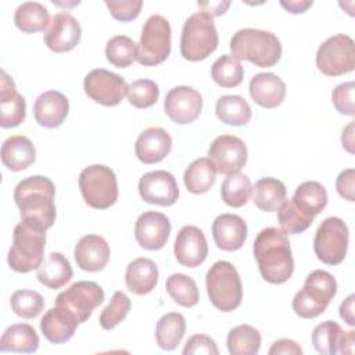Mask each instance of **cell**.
Here are the masks:
<instances>
[{
  "label": "cell",
  "instance_id": "f35d334b",
  "mask_svg": "<svg viewBox=\"0 0 355 355\" xmlns=\"http://www.w3.org/2000/svg\"><path fill=\"white\" fill-rule=\"evenodd\" d=\"M165 288H166L168 294L171 295V298L176 304H179L180 306H184V308H193L194 305H197V302L200 300L198 287H197L194 279H191L190 276L183 275V273L171 275L166 279Z\"/></svg>",
  "mask_w": 355,
  "mask_h": 355
},
{
  "label": "cell",
  "instance_id": "7dc6e473",
  "mask_svg": "<svg viewBox=\"0 0 355 355\" xmlns=\"http://www.w3.org/2000/svg\"><path fill=\"white\" fill-rule=\"evenodd\" d=\"M354 90H355V85L352 80L345 82V83H340L338 86H336V89L331 93V101L334 108L344 115H349L352 116L355 112V107H354Z\"/></svg>",
  "mask_w": 355,
  "mask_h": 355
},
{
  "label": "cell",
  "instance_id": "6da1fadb",
  "mask_svg": "<svg viewBox=\"0 0 355 355\" xmlns=\"http://www.w3.org/2000/svg\"><path fill=\"white\" fill-rule=\"evenodd\" d=\"M254 257L263 280L272 284L287 282L294 272V259L287 233L269 226L262 229L254 240Z\"/></svg>",
  "mask_w": 355,
  "mask_h": 355
},
{
  "label": "cell",
  "instance_id": "5bb4252c",
  "mask_svg": "<svg viewBox=\"0 0 355 355\" xmlns=\"http://www.w3.org/2000/svg\"><path fill=\"white\" fill-rule=\"evenodd\" d=\"M247 146L245 143L233 135L218 136L208 148V158L214 162L216 171L222 175H233L247 162Z\"/></svg>",
  "mask_w": 355,
  "mask_h": 355
},
{
  "label": "cell",
  "instance_id": "f1b7e54d",
  "mask_svg": "<svg viewBox=\"0 0 355 355\" xmlns=\"http://www.w3.org/2000/svg\"><path fill=\"white\" fill-rule=\"evenodd\" d=\"M72 266L61 252H51L36 272L37 280L51 290L64 287L72 279Z\"/></svg>",
  "mask_w": 355,
  "mask_h": 355
},
{
  "label": "cell",
  "instance_id": "44dd1931",
  "mask_svg": "<svg viewBox=\"0 0 355 355\" xmlns=\"http://www.w3.org/2000/svg\"><path fill=\"white\" fill-rule=\"evenodd\" d=\"M26 101L24 96L17 92L12 78L1 71V90H0V126L15 128L25 121Z\"/></svg>",
  "mask_w": 355,
  "mask_h": 355
},
{
  "label": "cell",
  "instance_id": "e0dca14e",
  "mask_svg": "<svg viewBox=\"0 0 355 355\" xmlns=\"http://www.w3.org/2000/svg\"><path fill=\"white\" fill-rule=\"evenodd\" d=\"M82 29L78 19L69 12H57L43 35L44 44L54 53H67L80 42Z\"/></svg>",
  "mask_w": 355,
  "mask_h": 355
},
{
  "label": "cell",
  "instance_id": "60d3db41",
  "mask_svg": "<svg viewBox=\"0 0 355 355\" xmlns=\"http://www.w3.org/2000/svg\"><path fill=\"white\" fill-rule=\"evenodd\" d=\"M105 57L116 68H128L137 60V44L126 35H116L105 44Z\"/></svg>",
  "mask_w": 355,
  "mask_h": 355
},
{
  "label": "cell",
  "instance_id": "d590c367",
  "mask_svg": "<svg viewBox=\"0 0 355 355\" xmlns=\"http://www.w3.org/2000/svg\"><path fill=\"white\" fill-rule=\"evenodd\" d=\"M15 26L24 33H35L44 31L50 24L47 8L37 1H25L19 4L14 14Z\"/></svg>",
  "mask_w": 355,
  "mask_h": 355
},
{
  "label": "cell",
  "instance_id": "8d00e7d4",
  "mask_svg": "<svg viewBox=\"0 0 355 355\" xmlns=\"http://www.w3.org/2000/svg\"><path fill=\"white\" fill-rule=\"evenodd\" d=\"M347 331L334 320L319 323L312 331V344L319 354L334 355L341 351Z\"/></svg>",
  "mask_w": 355,
  "mask_h": 355
},
{
  "label": "cell",
  "instance_id": "277c9868",
  "mask_svg": "<svg viewBox=\"0 0 355 355\" xmlns=\"http://www.w3.org/2000/svg\"><path fill=\"white\" fill-rule=\"evenodd\" d=\"M232 57L247 60L259 68H269L279 62L282 57V43L279 37L262 29H239L230 39Z\"/></svg>",
  "mask_w": 355,
  "mask_h": 355
},
{
  "label": "cell",
  "instance_id": "30bf717a",
  "mask_svg": "<svg viewBox=\"0 0 355 355\" xmlns=\"http://www.w3.org/2000/svg\"><path fill=\"white\" fill-rule=\"evenodd\" d=\"M349 232L341 218H326L318 227L313 239V251L319 261L326 265H338L348 251Z\"/></svg>",
  "mask_w": 355,
  "mask_h": 355
},
{
  "label": "cell",
  "instance_id": "d4e9b609",
  "mask_svg": "<svg viewBox=\"0 0 355 355\" xmlns=\"http://www.w3.org/2000/svg\"><path fill=\"white\" fill-rule=\"evenodd\" d=\"M251 98L263 108H276L286 98V83L272 72H259L250 80Z\"/></svg>",
  "mask_w": 355,
  "mask_h": 355
},
{
  "label": "cell",
  "instance_id": "816d5d0a",
  "mask_svg": "<svg viewBox=\"0 0 355 355\" xmlns=\"http://www.w3.org/2000/svg\"><path fill=\"white\" fill-rule=\"evenodd\" d=\"M301 355L302 349L301 347L290 338H280L277 341H275L269 349V355Z\"/></svg>",
  "mask_w": 355,
  "mask_h": 355
},
{
  "label": "cell",
  "instance_id": "5b68a950",
  "mask_svg": "<svg viewBox=\"0 0 355 355\" xmlns=\"http://www.w3.org/2000/svg\"><path fill=\"white\" fill-rule=\"evenodd\" d=\"M337 294V282L326 270L311 272L304 287L293 298V311L302 319H313L322 315Z\"/></svg>",
  "mask_w": 355,
  "mask_h": 355
},
{
  "label": "cell",
  "instance_id": "d6a6232c",
  "mask_svg": "<svg viewBox=\"0 0 355 355\" xmlns=\"http://www.w3.org/2000/svg\"><path fill=\"white\" fill-rule=\"evenodd\" d=\"M216 168L208 157L194 159L184 171L183 182L193 194L207 193L216 180Z\"/></svg>",
  "mask_w": 355,
  "mask_h": 355
},
{
  "label": "cell",
  "instance_id": "8fae6325",
  "mask_svg": "<svg viewBox=\"0 0 355 355\" xmlns=\"http://www.w3.org/2000/svg\"><path fill=\"white\" fill-rule=\"evenodd\" d=\"M316 67L326 76H340L355 68V46L352 37L337 33L327 37L318 49Z\"/></svg>",
  "mask_w": 355,
  "mask_h": 355
},
{
  "label": "cell",
  "instance_id": "2e32d148",
  "mask_svg": "<svg viewBox=\"0 0 355 355\" xmlns=\"http://www.w3.org/2000/svg\"><path fill=\"white\" fill-rule=\"evenodd\" d=\"M139 194L148 204L169 207L178 201L179 187L171 172L158 169L147 172L140 178Z\"/></svg>",
  "mask_w": 355,
  "mask_h": 355
},
{
  "label": "cell",
  "instance_id": "f546056e",
  "mask_svg": "<svg viewBox=\"0 0 355 355\" xmlns=\"http://www.w3.org/2000/svg\"><path fill=\"white\" fill-rule=\"evenodd\" d=\"M39 348V336L28 323H15L8 326L0 338L1 352L33 354Z\"/></svg>",
  "mask_w": 355,
  "mask_h": 355
},
{
  "label": "cell",
  "instance_id": "ba28073f",
  "mask_svg": "<svg viewBox=\"0 0 355 355\" xmlns=\"http://www.w3.org/2000/svg\"><path fill=\"white\" fill-rule=\"evenodd\" d=\"M79 189L85 202L94 209H107L118 200L115 172L101 164L89 165L79 175Z\"/></svg>",
  "mask_w": 355,
  "mask_h": 355
},
{
  "label": "cell",
  "instance_id": "11a10c76",
  "mask_svg": "<svg viewBox=\"0 0 355 355\" xmlns=\"http://www.w3.org/2000/svg\"><path fill=\"white\" fill-rule=\"evenodd\" d=\"M313 1L312 0H288V1H284L282 0L280 1V6L291 12V14H301V12H305L309 7H312Z\"/></svg>",
  "mask_w": 355,
  "mask_h": 355
},
{
  "label": "cell",
  "instance_id": "7bdbcfd3",
  "mask_svg": "<svg viewBox=\"0 0 355 355\" xmlns=\"http://www.w3.org/2000/svg\"><path fill=\"white\" fill-rule=\"evenodd\" d=\"M277 222L284 233L298 234L312 225L313 218L300 211L291 200H284L277 208Z\"/></svg>",
  "mask_w": 355,
  "mask_h": 355
},
{
  "label": "cell",
  "instance_id": "681fc988",
  "mask_svg": "<svg viewBox=\"0 0 355 355\" xmlns=\"http://www.w3.org/2000/svg\"><path fill=\"white\" fill-rule=\"evenodd\" d=\"M184 355H197V354H207V355H218L219 349L215 341L205 334H194L191 336L183 348Z\"/></svg>",
  "mask_w": 355,
  "mask_h": 355
},
{
  "label": "cell",
  "instance_id": "4316f807",
  "mask_svg": "<svg viewBox=\"0 0 355 355\" xmlns=\"http://www.w3.org/2000/svg\"><path fill=\"white\" fill-rule=\"evenodd\" d=\"M158 266L150 258H136L129 262L125 273V283L130 293L144 295L151 293L158 283Z\"/></svg>",
  "mask_w": 355,
  "mask_h": 355
},
{
  "label": "cell",
  "instance_id": "ee69618b",
  "mask_svg": "<svg viewBox=\"0 0 355 355\" xmlns=\"http://www.w3.org/2000/svg\"><path fill=\"white\" fill-rule=\"evenodd\" d=\"M10 305L17 316L32 319L39 316L44 309V300L35 290H17L10 298Z\"/></svg>",
  "mask_w": 355,
  "mask_h": 355
},
{
  "label": "cell",
  "instance_id": "6f0895ef",
  "mask_svg": "<svg viewBox=\"0 0 355 355\" xmlns=\"http://www.w3.org/2000/svg\"><path fill=\"white\" fill-rule=\"evenodd\" d=\"M354 344H355V331L349 330L345 334V338H344L340 354H352L354 352Z\"/></svg>",
  "mask_w": 355,
  "mask_h": 355
},
{
  "label": "cell",
  "instance_id": "9a60e30c",
  "mask_svg": "<svg viewBox=\"0 0 355 355\" xmlns=\"http://www.w3.org/2000/svg\"><path fill=\"white\" fill-rule=\"evenodd\" d=\"M164 110L168 118L175 123L187 125L200 116L202 111V97L190 86H176L166 93Z\"/></svg>",
  "mask_w": 355,
  "mask_h": 355
},
{
  "label": "cell",
  "instance_id": "484cf974",
  "mask_svg": "<svg viewBox=\"0 0 355 355\" xmlns=\"http://www.w3.org/2000/svg\"><path fill=\"white\" fill-rule=\"evenodd\" d=\"M78 324L79 322L71 311L64 306L54 305L43 315L40 320V330L50 343L62 344L73 337Z\"/></svg>",
  "mask_w": 355,
  "mask_h": 355
},
{
  "label": "cell",
  "instance_id": "bcb514c9",
  "mask_svg": "<svg viewBox=\"0 0 355 355\" xmlns=\"http://www.w3.org/2000/svg\"><path fill=\"white\" fill-rule=\"evenodd\" d=\"M130 300L122 291H115L110 304L101 311L98 316L100 326L105 330H111L116 327L129 313L130 311Z\"/></svg>",
  "mask_w": 355,
  "mask_h": 355
},
{
  "label": "cell",
  "instance_id": "4dcf8cb0",
  "mask_svg": "<svg viewBox=\"0 0 355 355\" xmlns=\"http://www.w3.org/2000/svg\"><path fill=\"white\" fill-rule=\"evenodd\" d=\"M291 201L305 215L315 218L327 205V191L322 183L308 180L295 189Z\"/></svg>",
  "mask_w": 355,
  "mask_h": 355
},
{
  "label": "cell",
  "instance_id": "f6af8a7d",
  "mask_svg": "<svg viewBox=\"0 0 355 355\" xmlns=\"http://www.w3.org/2000/svg\"><path fill=\"white\" fill-rule=\"evenodd\" d=\"M126 97L136 108H150L159 97V87L151 79H137L128 85Z\"/></svg>",
  "mask_w": 355,
  "mask_h": 355
},
{
  "label": "cell",
  "instance_id": "cb8c5ba5",
  "mask_svg": "<svg viewBox=\"0 0 355 355\" xmlns=\"http://www.w3.org/2000/svg\"><path fill=\"white\" fill-rule=\"evenodd\" d=\"M69 101L61 92H43L33 104V115L36 122L43 128H58L67 118Z\"/></svg>",
  "mask_w": 355,
  "mask_h": 355
},
{
  "label": "cell",
  "instance_id": "db71d44e",
  "mask_svg": "<svg viewBox=\"0 0 355 355\" xmlns=\"http://www.w3.org/2000/svg\"><path fill=\"white\" fill-rule=\"evenodd\" d=\"M354 301L355 295L351 294L348 295L340 305V318L349 326H355V319H354Z\"/></svg>",
  "mask_w": 355,
  "mask_h": 355
},
{
  "label": "cell",
  "instance_id": "b9f144b4",
  "mask_svg": "<svg viewBox=\"0 0 355 355\" xmlns=\"http://www.w3.org/2000/svg\"><path fill=\"white\" fill-rule=\"evenodd\" d=\"M211 76L216 85L230 89L243 82L244 69L239 60L233 58L230 54H223L212 64Z\"/></svg>",
  "mask_w": 355,
  "mask_h": 355
},
{
  "label": "cell",
  "instance_id": "f907efd6",
  "mask_svg": "<svg viewBox=\"0 0 355 355\" xmlns=\"http://www.w3.org/2000/svg\"><path fill=\"white\" fill-rule=\"evenodd\" d=\"M354 187H355V169L348 168V169H344L343 172H340L337 176V180H336V189H337L338 194L344 200L354 202L355 201V196H354L355 189Z\"/></svg>",
  "mask_w": 355,
  "mask_h": 355
},
{
  "label": "cell",
  "instance_id": "ffe728a7",
  "mask_svg": "<svg viewBox=\"0 0 355 355\" xmlns=\"http://www.w3.org/2000/svg\"><path fill=\"white\" fill-rule=\"evenodd\" d=\"M172 148L171 135L159 126H151L143 130L135 144V153L143 164H157L166 158Z\"/></svg>",
  "mask_w": 355,
  "mask_h": 355
},
{
  "label": "cell",
  "instance_id": "4fadbf2b",
  "mask_svg": "<svg viewBox=\"0 0 355 355\" xmlns=\"http://www.w3.org/2000/svg\"><path fill=\"white\" fill-rule=\"evenodd\" d=\"M83 89L94 103L105 107H114L122 101L126 94L128 85L121 75L104 68H97L85 76Z\"/></svg>",
  "mask_w": 355,
  "mask_h": 355
},
{
  "label": "cell",
  "instance_id": "8992f818",
  "mask_svg": "<svg viewBox=\"0 0 355 355\" xmlns=\"http://www.w3.org/2000/svg\"><path fill=\"white\" fill-rule=\"evenodd\" d=\"M218 44V31L209 14L197 11L184 21L180 36V54L184 60L202 61L216 50Z\"/></svg>",
  "mask_w": 355,
  "mask_h": 355
},
{
  "label": "cell",
  "instance_id": "836d02e7",
  "mask_svg": "<svg viewBox=\"0 0 355 355\" xmlns=\"http://www.w3.org/2000/svg\"><path fill=\"white\" fill-rule=\"evenodd\" d=\"M186 333V319L179 312H168L155 326V341L164 351H173Z\"/></svg>",
  "mask_w": 355,
  "mask_h": 355
},
{
  "label": "cell",
  "instance_id": "e575fe53",
  "mask_svg": "<svg viewBox=\"0 0 355 355\" xmlns=\"http://www.w3.org/2000/svg\"><path fill=\"white\" fill-rule=\"evenodd\" d=\"M216 116L226 125L244 126L251 119V107L237 94H225L216 100L215 104Z\"/></svg>",
  "mask_w": 355,
  "mask_h": 355
},
{
  "label": "cell",
  "instance_id": "7402d4cb",
  "mask_svg": "<svg viewBox=\"0 0 355 355\" xmlns=\"http://www.w3.org/2000/svg\"><path fill=\"white\" fill-rule=\"evenodd\" d=\"M212 236L218 248L237 251L247 239V223L234 214H222L212 222Z\"/></svg>",
  "mask_w": 355,
  "mask_h": 355
},
{
  "label": "cell",
  "instance_id": "9c48e42d",
  "mask_svg": "<svg viewBox=\"0 0 355 355\" xmlns=\"http://www.w3.org/2000/svg\"><path fill=\"white\" fill-rule=\"evenodd\" d=\"M172 29L169 21L153 14L144 22L137 44V61L144 67L162 64L171 54Z\"/></svg>",
  "mask_w": 355,
  "mask_h": 355
},
{
  "label": "cell",
  "instance_id": "1f68e13d",
  "mask_svg": "<svg viewBox=\"0 0 355 355\" xmlns=\"http://www.w3.org/2000/svg\"><path fill=\"white\" fill-rule=\"evenodd\" d=\"M252 201L254 204L265 212L277 211L282 202L286 200L287 190L283 182L276 178H261L255 182L252 187Z\"/></svg>",
  "mask_w": 355,
  "mask_h": 355
},
{
  "label": "cell",
  "instance_id": "7c38bea8",
  "mask_svg": "<svg viewBox=\"0 0 355 355\" xmlns=\"http://www.w3.org/2000/svg\"><path fill=\"white\" fill-rule=\"evenodd\" d=\"M104 290L96 282L80 280L61 291L55 298V305L71 311L79 323L86 322L92 312L104 301Z\"/></svg>",
  "mask_w": 355,
  "mask_h": 355
},
{
  "label": "cell",
  "instance_id": "603a6c76",
  "mask_svg": "<svg viewBox=\"0 0 355 355\" xmlns=\"http://www.w3.org/2000/svg\"><path fill=\"white\" fill-rule=\"evenodd\" d=\"M75 261L82 270H103L110 261V245L98 234H86L75 245Z\"/></svg>",
  "mask_w": 355,
  "mask_h": 355
},
{
  "label": "cell",
  "instance_id": "52a82bcc",
  "mask_svg": "<svg viewBox=\"0 0 355 355\" xmlns=\"http://www.w3.org/2000/svg\"><path fill=\"white\" fill-rule=\"evenodd\" d=\"M205 287L212 305L222 312H232L243 300V284L237 269L227 261H216L207 272Z\"/></svg>",
  "mask_w": 355,
  "mask_h": 355
},
{
  "label": "cell",
  "instance_id": "c3c4849f",
  "mask_svg": "<svg viewBox=\"0 0 355 355\" xmlns=\"http://www.w3.org/2000/svg\"><path fill=\"white\" fill-rule=\"evenodd\" d=\"M105 6L110 10V14L122 22L133 21L139 17L143 1L141 0H122V1H105Z\"/></svg>",
  "mask_w": 355,
  "mask_h": 355
},
{
  "label": "cell",
  "instance_id": "83f0119b",
  "mask_svg": "<svg viewBox=\"0 0 355 355\" xmlns=\"http://www.w3.org/2000/svg\"><path fill=\"white\" fill-rule=\"evenodd\" d=\"M35 146L26 136H10L1 146V162L12 172H19L29 168L35 162Z\"/></svg>",
  "mask_w": 355,
  "mask_h": 355
},
{
  "label": "cell",
  "instance_id": "3957f363",
  "mask_svg": "<svg viewBox=\"0 0 355 355\" xmlns=\"http://www.w3.org/2000/svg\"><path fill=\"white\" fill-rule=\"evenodd\" d=\"M46 227L33 219H21L12 232V244L7 255L8 266L18 273L37 269L43 262Z\"/></svg>",
  "mask_w": 355,
  "mask_h": 355
},
{
  "label": "cell",
  "instance_id": "ab89813d",
  "mask_svg": "<svg viewBox=\"0 0 355 355\" xmlns=\"http://www.w3.org/2000/svg\"><path fill=\"white\" fill-rule=\"evenodd\" d=\"M252 191L250 178L244 173L227 175L220 186V197L225 204L233 208H240L247 204Z\"/></svg>",
  "mask_w": 355,
  "mask_h": 355
},
{
  "label": "cell",
  "instance_id": "d6986e66",
  "mask_svg": "<svg viewBox=\"0 0 355 355\" xmlns=\"http://www.w3.org/2000/svg\"><path fill=\"white\" fill-rule=\"evenodd\" d=\"M173 252L180 265L186 268L200 266L208 255L205 234L197 226H183L175 239Z\"/></svg>",
  "mask_w": 355,
  "mask_h": 355
},
{
  "label": "cell",
  "instance_id": "ac0fdd59",
  "mask_svg": "<svg viewBox=\"0 0 355 355\" xmlns=\"http://www.w3.org/2000/svg\"><path fill=\"white\" fill-rule=\"evenodd\" d=\"M171 234V222L166 215L157 211L143 212L135 225L137 244L148 251L161 250Z\"/></svg>",
  "mask_w": 355,
  "mask_h": 355
},
{
  "label": "cell",
  "instance_id": "74e56055",
  "mask_svg": "<svg viewBox=\"0 0 355 355\" xmlns=\"http://www.w3.org/2000/svg\"><path fill=\"white\" fill-rule=\"evenodd\" d=\"M227 349L232 355H255L262 343L261 333L250 324H239L227 334Z\"/></svg>",
  "mask_w": 355,
  "mask_h": 355
},
{
  "label": "cell",
  "instance_id": "9f6ffc18",
  "mask_svg": "<svg viewBox=\"0 0 355 355\" xmlns=\"http://www.w3.org/2000/svg\"><path fill=\"white\" fill-rule=\"evenodd\" d=\"M341 143L343 147L349 153L354 154V121H351V123L343 130V136H341Z\"/></svg>",
  "mask_w": 355,
  "mask_h": 355
},
{
  "label": "cell",
  "instance_id": "7a4b0ae2",
  "mask_svg": "<svg viewBox=\"0 0 355 355\" xmlns=\"http://www.w3.org/2000/svg\"><path fill=\"white\" fill-rule=\"evenodd\" d=\"M55 186L42 175H33L22 179L14 189V201L19 209L21 219H33L50 229L57 216Z\"/></svg>",
  "mask_w": 355,
  "mask_h": 355
},
{
  "label": "cell",
  "instance_id": "f5cc1de1",
  "mask_svg": "<svg viewBox=\"0 0 355 355\" xmlns=\"http://www.w3.org/2000/svg\"><path fill=\"white\" fill-rule=\"evenodd\" d=\"M229 6H230V1H220V0H218V1H207V3L198 1V7L202 8V11L209 14L212 18L225 14L226 10L229 8Z\"/></svg>",
  "mask_w": 355,
  "mask_h": 355
}]
</instances>
